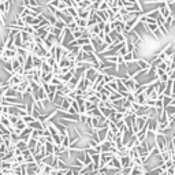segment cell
Segmentation results:
<instances>
[{
    "mask_svg": "<svg viewBox=\"0 0 175 175\" xmlns=\"http://www.w3.org/2000/svg\"><path fill=\"white\" fill-rule=\"evenodd\" d=\"M127 52H129V48H127L126 47V44H125L123 47H122V48L119 49V51H118V55H120V56H125L127 53Z\"/></svg>",
    "mask_w": 175,
    "mask_h": 175,
    "instance_id": "obj_6",
    "label": "cell"
},
{
    "mask_svg": "<svg viewBox=\"0 0 175 175\" xmlns=\"http://www.w3.org/2000/svg\"><path fill=\"white\" fill-rule=\"evenodd\" d=\"M137 65L141 67V70H151V68H152L151 62H148V60H145V59H141V58L137 59Z\"/></svg>",
    "mask_w": 175,
    "mask_h": 175,
    "instance_id": "obj_1",
    "label": "cell"
},
{
    "mask_svg": "<svg viewBox=\"0 0 175 175\" xmlns=\"http://www.w3.org/2000/svg\"><path fill=\"white\" fill-rule=\"evenodd\" d=\"M146 100H148V96H146V93L144 92V93H139L136 96V101L139 104V105H144V104H146Z\"/></svg>",
    "mask_w": 175,
    "mask_h": 175,
    "instance_id": "obj_2",
    "label": "cell"
},
{
    "mask_svg": "<svg viewBox=\"0 0 175 175\" xmlns=\"http://www.w3.org/2000/svg\"><path fill=\"white\" fill-rule=\"evenodd\" d=\"M164 110H165V112L168 113L170 116L175 115V105H174V104H170V105H167V107H165Z\"/></svg>",
    "mask_w": 175,
    "mask_h": 175,
    "instance_id": "obj_5",
    "label": "cell"
},
{
    "mask_svg": "<svg viewBox=\"0 0 175 175\" xmlns=\"http://www.w3.org/2000/svg\"><path fill=\"white\" fill-rule=\"evenodd\" d=\"M14 45H15L16 48H19V47L23 45V40H22V34H21V32L16 33V36H15V42H14Z\"/></svg>",
    "mask_w": 175,
    "mask_h": 175,
    "instance_id": "obj_3",
    "label": "cell"
},
{
    "mask_svg": "<svg viewBox=\"0 0 175 175\" xmlns=\"http://www.w3.org/2000/svg\"><path fill=\"white\" fill-rule=\"evenodd\" d=\"M75 22H77V25L79 26L81 29H84V27H86V26H88V19H85V18H81V16L75 18Z\"/></svg>",
    "mask_w": 175,
    "mask_h": 175,
    "instance_id": "obj_4",
    "label": "cell"
}]
</instances>
